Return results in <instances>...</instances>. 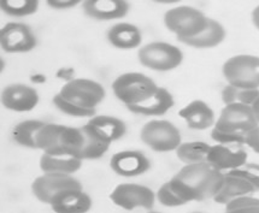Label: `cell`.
<instances>
[{
  "label": "cell",
  "mask_w": 259,
  "mask_h": 213,
  "mask_svg": "<svg viewBox=\"0 0 259 213\" xmlns=\"http://www.w3.org/2000/svg\"><path fill=\"white\" fill-rule=\"evenodd\" d=\"M224 182V174L207 162L185 165L169 181L172 190L186 203L214 199Z\"/></svg>",
  "instance_id": "cell-1"
},
{
  "label": "cell",
  "mask_w": 259,
  "mask_h": 213,
  "mask_svg": "<svg viewBox=\"0 0 259 213\" xmlns=\"http://www.w3.org/2000/svg\"><path fill=\"white\" fill-rule=\"evenodd\" d=\"M36 45L35 34L26 23L10 22L0 30V46L6 53H27L33 51Z\"/></svg>",
  "instance_id": "cell-11"
},
{
  "label": "cell",
  "mask_w": 259,
  "mask_h": 213,
  "mask_svg": "<svg viewBox=\"0 0 259 213\" xmlns=\"http://www.w3.org/2000/svg\"><path fill=\"white\" fill-rule=\"evenodd\" d=\"M80 128L83 135V146L80 152V158L82 161H96L102 158L109 151L111 143L104 140L88 123Z\"/></svg>",
  "instance_id": "cell-24"
},
{
  "label": "cell",
  "mask_w": 259,
  "mask_h": 213,
  "mask_svg": "<svg viewBox=\"0 0 259 213\" xmlns=\"http://www.w3.org/2000/svg\"><path fill=\"white\" fill-rule=\"evenodd\" d=\"M107 41L118 49H134L143 41V34L135 24L119 22L109 28L106 33Z\"/></svg>",
  "instance_id": "cell-20"
},
{
  "label": "cell",
  "mask_w": 259,
  "mask_h": 213,
  "mask_svg": "<svg viewBox=\"0 0 259 213\" xmlns=\"http://www.w3.org/2000/svg\"><path fill=\"white\" fill-rule=\"evenodd\" d=\"M158 87L152 78L143 73H125L113 81L112 92L128 108L150 98Z\"/></svg>",
  "instance_id": "cell-3"
},
{
  "label": "cell",
  "mask_w": 259,
  "mask_h": 213,
  "mask_svg": "<svg viewBox=\"0 0 259 213\" xmlns=\"http://www.w3.org/2000/svg\"><path fill=\"white\" fill-rule=\"evenodd\" d=\"M88 124L109 143L121 140L127 133V125L121 118L109 115H96L90 118Z\"/></svg>",
  "instance_id": "cell-23"
},
{
  "label": "cell",
  "mask_w": 259,
  "mask_h": 213,
  "mask_svg": "<svg viewBox=\"0 0 259 213\" xmlns=\"http://www.w3.org/2000/svg\"><path fill=\"white\" fill-rule=\"evenodd\" d=\"M31 193L40 202L50 205L59 193L68 189H82V183L71 175L42 174L31 183Z\"/></svg>",
  "instance_id": "cell-10"
},
{
  "label": "cell",
  "mask_w": 259,
  "mask_h": 213,
  "mask_svg": "<svg viewBox=\"0 0 259 213\" xmlns=\"http://www.w3.org/2000/svg\"><path fill=\"white\" fill-rule=\"evenodd\" d=\"M138 58L145 68L158 73H166L182 64L183 53L178 46L171 43L153 41L139 49Z\"/></svg>",
  "instance_id": "cell-5"
},
{
  "label": "cell",
  "mask_w": 259,
  "mask_h": 213,
  "mask_svg": "<svg viewBox=\"0 0 259 213\" xmlns=\"http://www.w3.org/2000/svg\"><path fill=\"white\" fill-rule=\"evenodd\" d=\"M254 193H257V190L253 184L249 183L247 180L233 174V172H226L223 186L213 200L217 203L226 206L233 200L246 195H253Z\"/></svg>",
  "instance_id": "cell-21"
},
{
  "label": "cell",
  "mask_w": 259,
  "mask_h": 213,
  "mask_svg": "<svg viewBox=\"0 0 259 213\" xmlns=\"http://www.w3.org/2000/svg\"><path fill=\"white\" fill-rule=\"evenodd\" d=\"M224 213H259V205L247 206V207H241L236 209H230V211H224Z\"/></svg>",
  "instance_id": "cell-36"
},
{
  "label": "cell",
  "mask_w": 259,
  "mask_h": 213,
  "mask_svg": "<svg viewBox=\"0 0 259 213\" xmlns=\"http://www.w3.org/2000/svg\"><path fill=\"white\" fill-rule=\"evenodd\" d=\"M2 104L14 112H29L39 104V93L26 83H11L2 92Z\"/></svg>",
  "instance_id": "cell-13"
},
{
  "label": "cell",
  "mask_w": 259,
  "mask_h": 213,
  "mask_svg": "<svg viewBox=\"0 0 259 213\" xmlns=\"http://www.w3.org/2000/svg\"><path fill=\"white\" fill-rule=\"evenodd\" d=\"M227 31L222 24L219 21L213 20V18H208L207 26L205 29L198 34L197 36L191 37V39H183L180 40L186 46L193 47V48H212L222 43L226 40Z\"/></svg>",
  "instance_id": "cell-22"
},
{
  "label": "cell",
  "mask_w": 259,
  "mask_h": 213,
  "mask_svg": "<svg viewBox=\"0 0 259 213\" xmlns=\"http://www.w3.org/2000/svg\"><path fill=\"white\" fill-rule=\"evenodd\" d=\"M64 125L56 123H46L37 135V149L44 152L55 151L61 145L62 131Z\"/></svg>",
  "instance_id": "cell-28"
},
{
  "label": "cell",
  "mask_w": 259,
  "mask_h": 213,
  "mask_svg": "<svg viewBox=\"0 0 259 213\" xmlns=\"http://www.w3.org/2000/svg\"><path fill=\"white\" fill-rule=\"evenodd\" d=\"M222 74L227 84L242 89H259V57L233 56L224 62Z\"/></svg>",
  "instance_id": "cell-4"
},
{
  "label": "cell",
  "mask_w": 259,
  "mask_h": 213,
  "mask_svg": "<svg viewBox=\"0 0 259 213\" xmlns=\"http://www.w3.org/2000/svg\"><path fill=\"white\" fill-rule=\"evenodd\" d=\"M179 116L192 130H207L216 124L213 110L203 100H193L180 110Z\"/></svg>",
  "instance_id": "cell-17"
},
{
  "label": "cell",
  "mask_w": 259,
  "mask_h": 213,
  "mask_svg": "<svg viewBox=\"0 0 259 213\" xmlns=\"http://www.w3.org/2000/svg\"><path fill=\"white\" fill-rule=\"evenodd\" d=\"M46 4L55 10H69L81 4V0H49Z\"/></svg>",
  "instance_id": "cell-34"
},
{
  "label": "cell",
  "mask_w": 259,
  "mask_h": 213,
  "mask_svg": "<svg viewBox=\"0 0 259 213\" xmlns=\"http://www.w3.org/2000/svg\"><path fill=\"white\" fill-rule=\"evenodd\" d=\"M193 213H206V212H193Z\"/></svg>",
  "instance_id": "cell-41"
},
{
  "label": "cell",
  "mask_w": 259,
  "mask_h": 213,
  "mask_svg": "<svg viewBox=\"0 0 259 213\" xmlns=\"http://www.w3.org/2000/svg\"><path fill=\"white\" fill-rule=\"evenodd\" d=\"M46 123L42 121L27 120L17 123L12 129V139L24 148L37 149V135Z\"/></svg>",
  "instance_id": "cell-25"
},
{
  "label": "cell",
  "mask_w": 259,
  "mask_h": 213,
  "mask_svg": "<svg viewBox=\"0 0 259 213\" xmlns=\"http://www.w3.org/2000/svg\"><path fill=\"white\" fill-rule=\"evenodd\" d=\"M110 167L118 176L137 177L150 170L151 162L140 151H121L112 155Z\"/></svg>",
  "instance_id": "cell-15"
},
{
  "label": "cell",
  "mask_w": 259,
  "mask_h": 213,
  "mask_svg": "<svg viewBox=\"0 0 259 213\" xmlns=\"http://www.w3.org/2000/svg\"><path fill=\"white\" fill-rule=\"evenodd\" d=\"M178 0H158L157 3H160V4H174L176 3Z\"/></svg>",
  "instance_id": "cell-39"
},
{
  "label": "cell",
  "mask_w": 259,
  "mask_h": 213,
  "mask_svg": "<svg viewBox=\"0 0 259 213\" xmlns=\"http://www.w3.org/2000/svg\"><path fill=\"white\" fill-rule=\"evenodd\" d=\"M259 127L252 106L242 104L224 105L213 128L232 134L247 135Z\"/></svg>",
  "instance_id": "cell-8"
},
{
  "label": "cell",
  "mask_w": 259,
  "mask_h": 213,
  "mask_svg": "<svg viewBox=\"0 0 259 213\" xmlns=\"http://www.w3.org/2000/svg\"><path fill=\"white\" fill-rule=\"evenodd\" d=\"M252 109H253L254 116H255V118H257V121H258V123H259V99L254 102L253 106H252Z\"/></svg>",
  "instance_id": "cell-38"
},
{
  "label": "cell",
  "mask_w": 259,
  "mask_h": 213,
  "mask_svg": "<svg viewBox=\"0 0 259 213\" xmlns=\"http://www.w3.org/2000/svg\"><path fill=\"white\" fill-rule=\"evenodd\" d=\"M140 139L154 152L176 151L182 143L181 133L175 124L165 120H152L141 128Z\"/></svg>",
  "instance_id": "cell-6"
},
{
  "label": "cell",
  "mask_w": 259,
  "mask_h": 213,
  "mask_svg": "<svg viewBox=\"0 0 259 213\" xmlns=\"http://www.w3.org/2000/svg\"><path fill=\"white\" fill-rule=\"evenodd\" d=\"M244 146L216 143L211 146L206 162L223 174L235 170L247 163L248 154Z\"/></svg>",
  "instance_id": "cell-12"
},
{
  "label": "cell",
  "mask_w": 259,
  "mask_h": 213,
  "mask_svg": "<svg viewBox=\"0 0 259 213\" xmlns=\"http://www.w3.org/2000/svg\"><path fill=\"white\" fill-rule=\"evenodd\" d=\"M110 199L116 206L127 211L137 208L152 211L156 193L151 188L139 183H121L113 188Z\"/></svg>",
  "instance_id": "cell-9"
},
{
  "label": "cell",
  "mask_w": 259,
  "mask_h": 213,
  "mask_svg": "<svg viewBox=\"0 0 259 213\" xmlns=\"http://www.w3.org/2000/svg\"><path fill=\"white\" fill-rule=\"evenodd\" d=\"M175 100L172 94L164 87H158L150 98L145 99L139 104L128 106V110L135 115L148 116V117H158L165 115L172 109Z\"/></svg>",
  "instance_id": "cell-19"
},
{
  "label": "cell",
  "mask_w": 259,
  "mask_h": 213,
  "mask_svg": "<svg viewBox=\"0 0 259 213\" xmlns=\"http://www.w3.org/2000/svg\"><path fill=\"white\" fill-rule=\"evenodd\" d=\"M55 213H87L91 211L93 201L88 194L82 189H68L59 193L51 203Z\"/></svg>",
  "instance_id": "cell-18"
},
{
  "label": "cell",
  "mask_w": 259,
  "mask_h": 213,
  "mask_svg": "<svg viewBox=\"0 0 259 213\" xmlns=\"http://www.w3.org/2000/svg\"><path fill=\"white\" fill-rule=\"evenodd\" d=\"M82 159L75 152L66 149H55L44 152L39 165L42 174L74 175L82 168Z\"/></svg>",
  "instance_id": "cell-14"
},
{
  "label": "cell",
  "mask_w": 259,
  "mask_h": 213,
  "mask_svg": "<svg viewBox=\"0 0 259 213\" xmlns=\"http://www.w3.org/2000/svg\"><path fill=\"white\" fill-rule=\"evenodd\" d=\"M229 172L244 177L249 183L253 184L255 190L259 192V164H257V163H246L242 167Z\"/></svg>",
  "instance_id": "cell-32"
},
{
  "label": "cell",
  "mask_w": 259,
  "mask_h": 213,
  "mask_svg": "<svg viewBox=\"0 0 259 213\" xmlns=\"http://www.w3.org/2000/svg\"><path fill=\"white\" fill-rule=\"evenodd\" d=\"M251 17H252V23H253L255 29L259 30V5L255 6V8L253 9Z\"/></svg>",
  "instance_id": "cell-37"
},
{
  "label": "cell",
  "mask_w": 259,
  "mask_h": 213,
  "mask_svg": "<svg viewBox=\"0 0 259 213\" xmlns=\"http://www.w3.org/2000/svg\"><path fill=\"white\" fill-rule=\"evenodd\" d=\"M246 146H248L249 148L253 149L255 153L259 154V127L247 134V136H246Z\"/></svg>",
  "instance_id": "cell-35"
},
{
  "label": "cell",
  "mask_w": 259,
  "mask_h": 213,
  "mask_svg": "<svg viewBox=\"0 0 259 213\" xmlns=\"http://www.w3.org/2000/svg\"><path fill=\"white\" fill-rule=\"evenodd\" d=\"M210 148L211 145L204 141H189L182 142L175 152L180 162L185 165H192L206 162Z\"/></svg>",
  "instance_id": "cell-26"
},
{
  "label": "cell",
  "mask_w": 259,
  "mask_h": 213,
  "mask_svg": "<svg viewBox=\"0 0 259 213\" xmlns=\"http://www.w3.org/2000/svg\"><path fill=\"white\" fill-rule=\"evenodd\" d=\"M221 98L224 105L242 104L253 106L254 102L259 99V89H242L227 84L222 89Z\"/></svg>",
  "instance_id": "cell-27"
},
{
  "label": "cell",
  "mask_w": 259,
  "mask_h": 213,
  "mask_svg": "<svg viewBox=\"0 0 259 213\" xmlns=\"http://www.w3.org/2000/svg\"><path fill=\"white\" fill-rule=\"evenodd\" d=\"M58 94L72 104L88 110H97V106L105 99V89L97 81L91 78H72L63 84Z\"/></svg>",
  "instance_id": "cell-7"
},
{
  "label": "cell",
  "mask_w": 259,
  "mask_h": 213,
  "mask_svg": "<svg viewBox=\"0 0 259 213\" xmlns=\"http://www.w3.org/2000/svg\"><path fill=\"white\" fill-rule=\"evenodd\" d=\"M156 198L158 202L162 206H165V207H179V206L186 205V202L180 198L178 194L174 192L169 181L160 186L158 192L156 193Z\"/></svg>",
  "instance_id": "cell-31"
},
{
  "label": "cell",
  "mask_w": 259,
  "mask_h": 213,
  "mask_svg": "<svg viewBox=\"0 0 259 213\" xmlns=\"http://www.w3.org/2000/svg\"><path fill=\"white\" fill-rule=\"evenodd\" d=\"M39 8L36 0H2L0 9L11 17H27L34 15Z\"/></svg>",
  "instance_id": "cell-29"
},
{
  "label": "cell",
  "mask_w": 259,
  "mask_h": 213,
  "mask_svg": "<svg viewBox=\"0 0 259 213\" xmlns=\"http://www.w3.org/2000/svg\"><path fill=\"white\" fill-rule=\"evenodd\" d=\"M208 17L193 6L182 5L170 9L164 15L166 29L179 40L191 39L200 34L207 26Z\"/></svg>",
  "instance_id": "cell-2"
},
{
  "label": "cell",
  "mask_w": 259,
  "mask_h": 213,
  "mask_svg": "<svg viewBox=\"0 0 259 213\" xmlns=\"http://www.w3.org/2000/svg\"><path fill=\"white\" fill-rule=\"evenodd\" d=\"M246 136L240 135V134H232L221 131L216 128L211 130V139L220 145H246Z\"/></svg>",
  "instance_id": "cell-33"
},
{
  "label": "cell",
  "mask_w": 259,
  "mask_h": 213,
  "mask_svg": "<svg viewBox=\"0 0 259 213\" xmlns=\"http://www.w3.org/2000/svg\"><path fill=\"white\" fill-rule=\"evenodd\" d=\"M53 105L56 106L62 114L71 116V117L75 118H83V117H94L96 116L97 110H88V109H83L80 108V106L72 104V102L69 101L63 98V96L59 95L58 93L53 96Z\"/></svg>",
  "instance_id": "cell-30"
},
{
  "label": "cell",
  "mask_w": 259,
  "mask_h": 213,
  "mask_svg": "<svg viewBox=\"0 0 259 213\" xmlns=\"http://www.w3.org/2000/svg\"><path fill=\"white\" fill-rule=\"evenodd\" d=\"M147 213H162V212H157V211H148Z\"/></svg>",
  "instance_id": "cell-40"
},
{
  "label": "cell",
  "mask_w": 259,
  "mask_h": 213,
  "mask_svg": "<svg viewBox=\"0 0 259 213\" xmlns=\"http://www.w3.org/2000/svg\"><path fill=\"white\" fill-rule=\"evenodd\" d=\"M82 9L92 20L105 22L125 17L131 4L125 0H86L82 3Z\"/></svg>",
  "instance_id": "cell-16"
}]
</instances>
